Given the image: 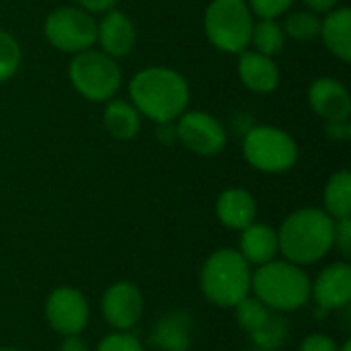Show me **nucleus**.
I'll return each instance as SVG.
<instances>
[{
    "instance_id": "obj_1",
    "label": "nucleus",
    "mask_w": 351,
    "mask_h": 351,
    "mask_svg": "<svg viewBox=\"0 0 351 351\" xmlns=\"http://www.w3.org/2000/svg\"><path fill=\"white\" fill-rule=\"evenodd\" d=\"M130 99L140 115L156 123H173L187 111L189 84L171 68L150 66L132 78Z\"/></svg>"
},
{
    "instance_id": "obj_2",
    "label": "nucleus",
    "mask_w": 351,
    "mask_h": 351,
    "mask_svg": "<svg viewBox=\"0 0 351 351\" xmlns=\"http://www.w3.org/2000/svg\"><path fill=\"white\" fill-rule=\"evenodd\" d=\"M335 220L319 208L292 212L278 230V245L286 261L311 265L333 249Z\"/></svg>"
},
{
    "instance_id": "obj_3",
    "label": "nucleus",
    "mask_w": 351,
    "mask_h": 351,
    "mask_svg": "<svg viewBox=\"0 0 351 351\" xmlns=\"http://www.w3.org/2000/svg\"><path fill=\"white\" fill-rule=\"evenodd\" d=\"M311 280L300 265L290 261H269L251 276V290L269 311L292 313L311 298Z\"/></svg>"
},
{
    "instance_id": "obj_4",
    "label": "nucleus",
    "mask_w": 351,
    "mask_h": 351,
    "mask_svg": "<svg viewBox=\"0 0 351 351\" xmlns=\"http://www.w3.org/2000/svg\"><path fill=\"white\" fill-rule=\"evenodd\" d=\"M251 267L234 249L214 251L202 267V292L222 308H234L251 292Z\"/></svg>"
},
{
    "instance_id": "obj_5",
    "label": "nucleus",
    "mask_w": 351,
    "mask_h": 351,
    "mask_svg": "<svg viewBox=\"0 0 351 351\" xmlns=\"http://www.w3.org/2000/svg\"><path fill=\"white\" fill-rule=\"evenodd\" d=\"M253 25V12L247 0H212L206 8V35L220 51H245L251 43Z\"/></svg>"
},
{
    "instance_id": "obj_6",
    "label": "nucleus",
    "mask_w": 351,
    "mask_h": 351,
    "mask_svg": "<svg viewBox=\"0 0 351 351\" xmlns=\"http://www.w3.org/2000/svg\"><path fill=\"white\" fill-rule=\"evenodd\" d=\"M68 76L78 95L93 103H105L121 86V70L115 58L101 49H84L74 53Z\"/></svg>"
},
{
    "instance_id": "obj_7",
    "label": "nucleus",
    "mask_w": 351,
    "mask_h": 351,
    "mask_svg": "<svg viewBox=\"0 0 351 351\" xmlns=\"http://www.w3.org/2000/svg\"><path fill=\"white\" fill-rule=\"evenodd\" d=\"M247 162L261 173L290 171L298 160V146L294 138L274 125H255L247 132L243 142Z\"/></svg>"
},
{
    "instance_id": "obj_8",
    "label": "nucleus",
    "mask_w": 351,
    "mask_h": 351,
    "mask_svg": "<svg viewBox=\"0 0 351 351\" xmlns=\"http://www.w3.org/2000/svg\"><path fill=\"white\" fill-rule=\"evenodd\" d=\"M47 41L66 53H80L97 43V21L80 6H62L45 19Z\"/></svg>"
},
{
    "instance_id": "obj_9",
    "label": "nucleus",
    "mask_w": 351,
    "mask_h": 351,
    "mask_svg": "<svg viewBox=\"0 0 351 351\" xmlns=\"http://www.w3.org/2000/svg\"><path fill=\"white\" fill-rule=\"evenodd\" d=\"M177 140L199 156H212L224 150L226 132L222 123L206 111H185L175 125Z\"/></svg>"
},
{
    "instance_id": "obj_10",
    "label": "nucleus",
    "mask_w": 351,
    "mask_h": 351,
    "mask_svg": "<svg viewBox=\"0 0 351 351\" xmlns=\"http://www.w3.org/2000/svg\"><path fill=\"white\" fill-rule=\"evenodd\" d=\"M45 317L53 331L60 335H78L88 325L86 298L76 288H56L45 302Z\"/></svg>"
},
{
    "instance_id": "obj_11",
    "label": "nucleus",
    "mask_w": 351,
    "mask_h": 351,
    "mask_svg": "<svg viewBox=\"0 0 351 351\" xmlns=\"http://www.w3.org/2000/svg\"><path fill=\"white\" fill-rule=\"evenodd\" d=\"M101 311H103L105 321L111 327L119 331H128L140 321L142 311H144V298L134 284L115 282L103 294Z\"/></svg>"
},
{
    "instance_id": "obj_12",
    "label": "nucleus",
    "mask_w": 351,
    "mask_h": 351,
    "mask_svg": "<svg viewBox=\"0 0 351 351\" xmlns=\"http://www.w3.org/2000/svg\"><path fill=\"white\" fill-rule=\"evenodd\" d=\"M308 103L317 115L325 121H341L350 119L351 97L348 88L329 76L317 78L308 88Z\"/></svg>"
},
{
    "instance_id": "obj_13",
    "label": "nucleus",
    "mask_w": 351,
    "mask_h": 351,
    "mask_svg": "<svg viewBox=\"0 0 351 351\" xmlns=\"http://www.w3.org/2000/svg\"><path fill=\"white\" fill-rule=\"evenodd\" d=\"M311 294H315L319 306L325 311H335V308L348 306L351 300L350 263L327 265L315 280V286H311Z\"/></svg>"
},
{
    "instance_id": "obj_14",
    "label": "nucleus",
    "mask_w": 351,
    "mask_h": 351,
    "mask_svg": "<svg viewBox=\"0 0 351 351\" xmlns=\"http://www.w3.org/2000/svg\"><path fill=\"white\" fill-rule=\"evenodd\" d=\"M97 41L101 43V51L111 58L128 56L136 45V27L125 12L111 8L97 25Z\"/></svg>"
},
{
    "instance_id": "obj_15",
    "label": "nucleus",
    "mask_w": 351,
    "mask_h": 351,
    "mask_svg": "<svg viewBox=\"0 0 351 351\" xmlns=\"http://www.w3.org/2000/svg\"><path fill=\"white\" fill-rule=\"evenodd\" d=\"M239 76L243 80V84L257 93V95H265L276 90L278 82H280V70L274 62V58L263 56L259 51H241V60H239Z\"/></svg>"
},
{
    "instance_id": "obj_16",
    "label": "nucleus",
    "mask_w": 351,
    "mask_h": 351,
    "mask_svg": "<svg viewBox=\"0 0 351 351\" xmlns=\"http://www.w3.org/2000/svg\"><path fill=\"white\" fill-rule=\"evenodd\" d=\"M218 220L232 230H243L257 218V202L255 197L241 187L226 189L218 195L216 202Z\"/></svg>"
},
{
    "instance_id": "obj_17",
    "label": "nucleus",
    "mask_w": 351,
    "mask_h": 351,
    "mask_svg": "<svg viewBox=\"0 0 351 351\" xmlns=\"http://www.w3.org/2000/svg\"><path fill=\"white\" fill-rule=\"evenodd\" d=\"M193 337V321L187 313L173 311L158 319L150 343L162 351H187Z\"/></svg>"
},
{
    "instance_id": "obj_18",
    "label": "nucleus",
    "mask_w": 351,
    "mask_h": 351,
    "mask_svg": "<svg viewBox=\"0 0 351 351\" xmlns=\"http://www.w3.org/2000/svg\"><path fill=\"white\" fill-rule=\"evenodd\" d=\"M280 251L278 245V232L267 226V224H249L247 228H243V237H241V255L247 259V263H255V265H263L276 259Z\"/></svg>"
},
{
    "instance_id": "obj_19",
    "label": "nucleus",
    "mask_w": 351,
    "mask_h": 351,
    "mask_svg": "<svg viewBox=\"0 0 351 351\" xmlns=\"http://www.w3.org/2000/svg\"><path fill=\"white\" fill-rule=\"evenodd\" d=\"M323 43L327 49L343 62L351 60V10L348 6L333 8L321 21Z\"/></svg>"
},
{
    "instance_id": "obj_20",
    "label": "nucleus",
    "mask_w": 351,
    "mask_h": 351,
    "mask_svg": "<svg viewBox=\"0 0 351 351\" xmlns=\"http://www.w3.org/2000/svg\"><path fill=\"white\" fill-rule=\"evenodd\" d=\"M103 125L115 140H132L140 132V113L132 103L113 99L105 105Z\"/></svg>"
},
{
    "instance_id": "obj_21",
    "label": "nucleus",
    "mask_w": 351,
    "mask_h": 351,
    "mask_svg": "<svg viewBox=\"0 0 351 351\" xmlns=\"http://www.w3.org/2000/svg\"><path fill=\"white\" fill-rule=\"evenodd\" d=\"M325 212L333 220L351 216V175L350 171L335 173L325 187Z\"/></svg>"
},
{
    "instance_id": "obj_22",
    "label": "nucleus",
    "mask_w": 351,
    "mask_h": 351,
    "mask_svg": "<svg viewBox=\"0 0 351 351\" xmlns=\"http://www.w3.org/2000/svg\"><path fill=\"white\" fill-rule=\"evenodd\" d=\"M284 29L276 19H261L259 23L253 25L251 33V43L255 45V51L274 58L276 53L282 51L284 47Z\"/></svg>"
},
{
    "instance_id": "obj_23",
    "label": "nucleus",
    "mask_w": 351,
    "mask_h": 351,
    "mask_svg": "<svg viewBox=\"0 0 351 351\" xmlns=\"http://www.w3.org/2000/svg\"><path fill=\"white\" fill-rule=\"evenodd\" d=\"M251 339L255 341V350L261 351H276L284 346V341L288 339V325L282 317L278 315H269V319L251 333Z\"/></svg>"
},
{
    "instance_id": "obj_24",
    "label": "nucleus",
    "mask_w": 351,
    "mask_h": 351,
    "mask_svg": "<svg viewBox=\"0 0 351 351\" xmlns=\"http://www.w3.org/2000/svg\"><path fill=\"white\" fill-rule=\"evenodd\" d=\"M282 29H284V35L296 41H311V39H317L321 33V19L313 10L292 12L286 19V25Z\"/></svg>"
},
{
    "instance_id": "obj_25",
    "label": "nucleus",
    "mask_w": 351,
    "mask_h": 351,
    "mask_svg": "<svg viewBox=\"0 0 351 351\" xmlns=\"http://www.w3.org/2000/svg\"><path fill=\"white\" fill-rule=\"evenodd\" d=\"M234 308H237V323L241 325V329H245L249 333L257 331L271 315V311L261 300L251 298V296L243 298Z\"/></svg>"
},
{
    "instance_id": "obj_26",
    "label": "nucleus",
    "mask_w": 351,
    "mask_h": 351,
    "mask_svg": "<svg viewBox=\"0 0 351 351\" xmlns=\"http://www.w3.org/2000/svg\"><path fill=\"white\" fill-rule=\"evenodd\" d=\"M21 45L19 41L6 33L0 31V82H6L8 78H12L21 66Z\"/></svg>"
},
{
    "instance_id": "obj_27",
    "label": "nucleus",
    "mask_w": 351,
    "mask_h": 351,
    "mask_svg": "<svg viewBox=\"0 0 351 351\" xmlns=\"http://www.w3.org/2000/svg\"><path fill=\"white\" fill-rule=\"evenodd\" d=\"M97 351H144V346L138 341V337H134L125 331H119V333L107 335L99 343Z\"/></svg>"
},
{
    "instance_id": "obj_28",
    "label": "nucleus",
    "mask_w": 351,
    "mask_h": 351,
    "mask_svg": "<svg viewBox=\"0 0 351 351\" xmlns=\"http://www.w3.org/2000/svg\"><path fill=\"white\" fill-rule=\"evenodd\" d=\"M292 2L294 0H249L247 4L259 19H278L292 6Z\"/></svg>"
},
{
    "instance_id": "obj_29",
    "label": "nucleus",
    "mask_w": 351,
    "mask_h": 351,
    "mask_svg": "<svg viewBox=\"0 0 351 351\" xmlns=\"http://www.w3.org/2000/svg\"><path fill=\"white\" fill-rule=\"evenodd\" d=\"M333 245H337V249L341 251V255H343V257H350L351 255V220L350 218L335 220Z\"/></svg>"
},
{
    "instance_id": "obj_30",
    "label": "nucleus",
    "mask_w": 351,
    "mask_h": 351,
    "mask_svg": "<svg viewBox=\"0 0 351 351\" xmlns=\"http://www.w3.org/2000/svg\"><path fill=\"white\" fill-rule=\"evenodd\" d=\"M300 351H339V346L325 333H313L300 343Z\"/></svg>"
},
{
    "instance_id": "obj_31",
    "label": "nucleus",
    "mask_w": 351,
    "mask_h": 351,
    "mask_svg": "<svg viewBox=\"0 0 351 351\" xmlns=\"http://www.w3.org/2000/svg\"><path fill=\"white\" fill-rule=\"evenodd\" d=\"M325 130L329 138L335 140H348L351 136L350 119H341V121H325Z\"/></svg>"
},
{
    "instance_id": "obj_32",
    "label": "nucleus",
    "mask_w": 351,
    "mask_h": 351,
    "mask_svg": "<svg viewBox=\"0 0 351 351\" xmlns=\"http://www.w3.org/2000/svg\"><path fill=\"white\" fill-rule=\"evenodd\" d=\"M76 2L86 12H107L115 6L117 0H76Z\"/></svg>"
},
{
    "instance_id": "obj_33",
    "label": "nucleus",
    "mask_w": 351,
    "mask_h": 351,
    "mask_svg": "<svg viewBox=\"0 0 351 351\" xmlns=\"http://www.w3.org/2000/svg\"><path fill=\"white\" fill-rule=\"evenodd\" d=\"M306 2V6L313 10V12H329V10H333L337 4H339V0H304Z\"/></svg>"
},
{
    "instance_id": "obj_34",
    "label": "nucleus",
    "mask_w": 351,
    "mask_h": 351,
    "mask_svg": "<svg viewBox=\"0 0 351 351\" xmlns=\"http://www.w3.org/2000/svg\"><path fill=\"white\" fill-rule=\"evenodd\" d=\"M60 351H88V346L78 335H68L62 343Z\"/></svg>"
},
{
    "instance_id": "obj_35",
    "label": "nucleus",
    "mask_w": 351,
    "mask_h": 351,
    "mask_svg": "<svg viewBox=\"0 0 351 351\" xmlns=\"http://www.w3.org/2000/svg\"><path fill=\"white\" fill-rule=\"evenodd\" d=\"M160 128H158V138L162 140V142H173V140H177V132H175V125L173 123H158Z\"/></svg>"
},
{
    "instance_id": "obj_36",
    "label": "nucleus",
    "mask_w": 351,
    "mask_h": 351,
    "mask_svg": "<svg viewBox=\"0 0 351 351\" xmlns=\"http://www.w3.org/2000/svg\"><path fill=\"white\" fill-rule=\"evenodd\" d=\"M339 351H351V341H346V343L339 348Z\"/></svg>"
},
{
    "instance_id": "obj_37",
    "label": "nucleus",
    "mask_w": 351,
    "mask_h": 351,
    "mask_svg": "<svg viewBox=\"0 0 351 351\" xmlns=\"http://www.w3.org/2000/svg\"><path fill=\"white\" fill-rule=\"evenodd\" d=\"M0 351H23V350H16V348H0Z\"/></svg>"
},
{
    "instance_id": "obj_38",
    "label": "nucleus",
    "mask_w": 351,
    "mask_h": 351,
    "mask_svg": "<svg viewBox=\"0 0 351 351\" xmlns=\"http://www.w3.org/2000/svg\"><path fill=\"white\" fill-rule=\"evenodd\" d=\"M251 351H261V350H251Z\"/></svg>"
}]
</instances>
